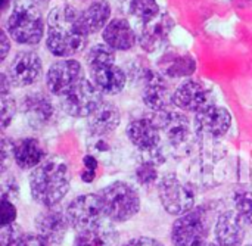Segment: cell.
<instances>
[{"label":"cell","instance_id":"22","mask_svg":"<svg viewBox=\"0 0 252 246\" xmlns=\"http://www.w3.org/2000/svg\"><path fill=\"white\" fill-rule=\"evenodd\" d=\"M105 44L114 50H130L137 43V34L124 18H115L102 31Z\"/></svg>","mask_w":252,"mask_h":246},{"label":"cell","instance_id":"1","mask_svg":"<svg viewBox=\"0 0 252 246\" xmlns=\"http://www.w3.org/2000/svg\"><path fill=\"white\" fill-rule=\"evenodd\" d=\"M80 12L68 4L53 7L47 15V50L61 59H71L83 52L87 46V35L78 24Z\"/></svg>","mask_w":252,"mask_h":246},{"label":"cell","instance_id":"21","mask_svg":"<svg viewBox=\"0 0 252 246\" xmlns=\"http://www.w3.org/2000/svg\"><path fill=\"white\" fill-rule=\"evenodd\" d=\"M47 159L43 143L34 137H24L13 145V161L21 170H34Z\"/></svg>","mask_w":252,"mask_h":246},{"label":"cell","instance_id":"17","mask_svg":"<svg viewBox=\"0 0 252 246\" xmlns=\"http://www.w3.org/2000/svg\"><path fill=\"white\" fill-rule=\"evenodd\" d=\"M35 233L43 238L49 245H59L63 242L69 221L66 214L62 213L61 208H46L41 211L34 220Z\"/></svg>","mask_w":252,"mask_h":246},{"label":"cell","instance_id":"37","mask_svg":"<svg viewBox=\"0 0 252 246\" xmlns=\"http://www.w3.org/2000/svg\"><path fill=\"white\" fill-rule=\"evenodd\" d=\"M18 246H50L43 238H40L37 233L35 235H24V238L19 241Z\"/></svg>","mask_w":252,"mask_h":246},{"label":"cell","instance_id":"20","mask_svg":"<svg viewBox=\"0 0 252 246\" xmlns=\"http://www.w3.org/2000/svg\"><path fill=\"white\" fill-rule=\"evenodd\" d=\"M154 120L159 127L161 134H164L173 146H180L189 139L190 124L185 114L177 111H165L159 112Z\"/></svg>","mask_w":252,"mask_h":246},{"label":"cell","instance_id":"3","mask_svg":"<svg viewBox=\"0 0 252 246\" xmlns=\"http://www.w3.org/2000/svg\"><path fill=\"white\" fill-rule=\"evenodd\" d=\"M115 50L108 44L93 46L86 58L92 83L103 94H118L127 83V74L115 63Z\"/></svg>","mask_w":252,"mask_h":246},{"label":"cell","instance_id":"28","mask_svg":"<svg viewBox=\"0 0 252 246\" xmlns=\"http://www.w3.org/2000/svg\"><path fill=\"white\" fill-rule=\"evenodd\" d=\"M161 161L157 159H143L139 167L136 168V179L142 186H151L157 182H159L158 176V164Z\"/></svg>","mask_w":252,"mask_h":246},{"label":"cell","instance_id":"2","mask_svg":"<svg viewBox=\"0 0 252 246\" xmlns=\"http://www.w3.org/2000/svg\"><path fill=\"white\" fill-rule=\"evenodd\" d=\"M69 186V168L61 158H47L30 174L31 196L44 208L59 205L66 196Z\"/></svg>","mask_w":252,"mask_h":246},{"label":"cell","instance_id":"33","mask_svg":"<svg viewBox=\"0 0 252 246\" xmlns=\"http://www.w3.org/2000/svg\"><path fill=\"white\" fill-rule=\"evenodd\" d=\"M19 196V184L13 176H3L1 182V198L7 201H15Z\"/></svg>","mask_w":252,"mask_h":246},{"label":"cell","instance_id":"6","mask_svg":"<svg viewBox=\"0 0 252 246\" xmlns=\"http://www.w3.org/2000/svg\"><path fill=\"white\" fill-rule=\"evenodd\" d=\"M69 226L77 232H92L100 229L105 215L99 193H86L72 199L65 211Z\"/></svg>","mask_w":252,"mask_h":246},{"label":"cell","instance_id":"13","mask_svg":"<svg viewBox=\"0 0 252 246\" xmlns=\"http://www.w3.org/2000/svg\"><path fill=\"white\" fill-rule=\"evenodd\" d=\"M173 96H174V92L170 89L162 74L146 71L143 90H142V99H143V103L149 109L158 114L170 111V108L174 105Z\"/></svg>","mask_w":252,"mask_h":246},{"label":"cell","instance_id":"5","mask_svg":"<svg viewBox=\"0 0 252 246\" xmlns=\"http://www.w3.org/2000/svg\"><path fill=\"white\" fill-rule=\"evenodd\" d=\"M105 215L114 223H126L140 211V196L137 190L126 182H114L100 192Z\"/></svg>","mask_w":252,"mask_h":246},{"label":"cell","instance_id":"41","mask_svg":"<svg viewBox=\"0 0 252 246\" xmlns=\"http://www.w3.org/2000/svg\"><path fill=\"white\" fill-rule=\"evenodd\" d=\"M245 246H252V245H245Z\"/></svg>","mask_w":252,"mask_h":246},{"label":"cell","instance_id":"11","mask_svg":"<svg viewBox=\"0 0 252 246\" xmlns=\"http://www.w3.org/2000/svg\"><path fill=\"white\" fill-rule=\"evenodd\" d=\"M7 77L13 87H28L35 84L43 75L41 58L31 50L19 52L7 66Z\"/></svg>","mask_w":252,"mask_h":246},{"label":"cell","instance_id":"26","mask_svg":"<svg viewBox=\"0 0 252 246\" xmlns=\"http://www.w3.org/2000/svg\"><path fill=\"white\" fill-rule=\"evenodd\" d=\"M128 12L131 16L139 19L142 24H146L155 19L159 12V4L157 0H130Z\"/></svg>","mask_w":252,"mask_h":246},{"label":"cell","instance_id":"18","mask_svg":"<svg viewBox=\"0 0 252 246\" xmlns=\"http://www.w3.org/2000/svg\"><path fill=\"white\" fill-rule=\"evenodd\" d=\"M127 139L143 154L152 152L161 142V131L154 118H137L128 123L126 128Z\"/></svg>","mask_w":252,"mask_h":246},{"label":"cell","instance_id":"29","mask_svg":"<svg viewBox=\"0 0 252 246\" xmlns=\"http://www.w3.org/2000/svg\"><path fill=\"white\" fill-rule=\"evenodd\" d=\"M235 208L247 226H252V192H239L235 195Z\"/></svg>","mask_w":252,"mask_h":246},{"label":"cell","instance_id":"25","mask_svg":"<svg viewBox=\"0 0 252 246\" xmlns=\"http://www.w3.org/2000/svg\"><path fill=\"white\" fill-rule=\"evenodd\" d=\"M158 66L161 69V74L171 78H183L189 77L196 69V61L189 53H177L171 52L164 55L158 61Z\"/></svg>","mask_w":252,"mask_h":246},{"label":"cell","instance_id":"35","mask_svg":"<svg viewBox=\"0 0 252 246\" xmlns=\"http://www.w3.org/2000/svg\"><path fill=\"white\" fill-rule=\"evenodd\" d=\"M13 145L10 140H7L6 137L1 139V146H0V154H1V167H3V171H4V167H6V162L9 159H13Z\"/></svg>","mask_w":252,"mask_h":246},{"label":"cell","instance_id":"34","mask_svg":"<svg viewBox=\"0 0 252 246\" xmlns=\"http://www.w3.org/2000/svg\"><path fill=\"white\" fill-rule=\"evenodd\" d=\"M83 165L84 170L81 171V180L84 183H92L96 177V170H97V158L93 155H86L83 158Z\"/></svg>","mask_w":252,"mask_h":246},{"label":"cell","instance_id":"10","mask_svg":"<svg viewBox=\"0 0 252 246\" xmlns=\"http://www.w3.org/2000/svg\"><path fill=\"white\" fill-rule=\"evenodd\" d=\"M83 78H86L84 69L78 61L59 59L49 68L46 75V86L52 94L63 97L71 93Z\"/></svg>","mask_w":252,"mask_h":246},{"label":"cell","instance_id":"36","mask_svg":"<svg viewBox=\"0 0 252 246\" xmlns=\"http://www.w3.org/2000/svg\"><path fill=\"white\" fill-rule=\"evenodd\" d=\"M123 246H164L158 239L155 238H148V236H139L130 239L126 245Z\"/></svg>","mask_w":252,"mask_h":246},{"label":"cell","instance_id":"15","mask_svg":"<svg viewBox=\"0 0 252 246\" xmlns=\"http://www.w3.org/2000/svg\"><path fill=\"white\" fill-rule=\"evenodd\" d=\"M173 102L174 106H177L179 109L196 114L214 105V96L211 90L202 83L195 80H188L174 90Z\"/></svg>","mask_w":252,"mask_h":246},{"label":"cell","instance_id":"12","mask_svg":"<svg viewBox=\"0 0 252 246\" xmlns=\"http://www.w3.org/2000/svg\"><path fill=\"white\" fill-rule=\"evenodd\" d=\"M21 112L28 125L34 130L49 127L56 120V108L44 93H30L21 102Z\"/></svg>","mask_w":252,"mask_h":246},{"label":"cell","instance_id":"31","mask_svg":"<svg viewBox=\"0 0 252 246\" xmlns=\"http://www.w3.org/2000/svg\"><path fill=\"white\" fill-rule=\"evenodd\" d=\"M22 238L24 233L16 223L10 226H4L0 230V246H18Z\"/></svg>","mask_w":252,"mask_h":246},{"label":"cell","instance_id":"19","mask_svg":"<svg viewBox=\"0 0 252 246\" xmlns=\"http://www.w3.org/2000/svg\"><path fill=\"white\" fill-rule=\"evenodd\" d=\"M247 223L235 210L224 211L219 215L214 235L217 244L221 246H241L245 233H247Z\"/></svg>","mask_w":252,"mask_h":246},{"label":"cell","instance_id":"16","mask_svg":"<svg viewBox=\"0 0 252 246\" xmlns=\"http://www.w3.org/2000/svg\"><path fill=\"white\" fill-rule=\"evenodd\" d=\"M232 125L230 112L219 105H211L195 115V130L202 137H223Z\"/></svg>","mask_w":252,"mask_h":246},{"label":"cell","instance_id":"24","mask_svg":"<svg viewBox=\"0 0 252 246\" xmlns=\"http://www.w3.org/2000/svg\"><path fill=\"white\" fill-rule=\"evenodd\" d=\"M120 123V109L111 102H103L89 118V130L96 137H106L118 128Z\"/></svg>","mask_w":252,"mask_h":246},{"label":"cell","instance_id":"9","mask_svg":"<svg viewBox=\"0 0 252 246\" xmlns=\"http://www.w3.org/2000/svg\"><path fill=\"white\" fill-rule=\"evenodd\" d=\"M103 102V93L90 78H83L71 93L62 97L61 106L69 117L90 118Z\"/></svg>","mask_w":252,"mask_h":246},{"label":"cell","instance_id":"38","mask_svg":"<svg viewBox=\"0 0 252 246\" xmlns=\"http://www.w3.org/2000/svg\"><path fill=\"white\" fill-rule=\"evenodd\" d=\"M0 43H1V49H0V61L3 62L9 53V49H10V40H9V35L4 30L0 31Z\"/></svg>","mask_w":252,"mask_h":246},{"label":"cell","instance_id":"39","mask_svg":"<svg viewBox=\"0 0 252 246\" xmlns=\"http://www.w3.org/2000/svg\"><path fill=\"white\" fill-rule=\"evenodd\" d=\"M10 90H12V83H10L7 74H1L0 75V96L10 94Z\"/></svg>","mask_w":252,"mask_h":246},{"label":"cell","instance_id":"30","mask_svg":"<svg viewBox=\"0 0 252 246\" xmlns=\"http://www.w3.org/2000/svg\"><path fill=\"white\" fill-rule=\"evenodd\" d=\"M1 99V105H0V123H1V128H7L10 125V123L15 118V114L18 111L16 102L13 99L12 94H6V96H0Z\"/></svg>","mask_w":252,"mask_h":246},{"label":"cell","instance_id":"14","mask_svg":"<svg viewBox=\"0 0 252 246\" xmlns=\"http://www.w3.org/2000/svg\"><path fill=\"white\" fill-rule=\"evenodd\" d=\"M173 28H174L173 18L168 13H159L155 19L142 24L137 32V43L148 53L158 52L168 41Z\"/></svg>","mask_w":252,"mask_h":246},{"label":"cell","instance_id":"4","mask_svg":"<svg viewBox=\"0 0 252 246\" xmlns=\"http://www.w3.org/2000/svg\"><path fill=\"white\" fill-rule=\"evenodd\" d=\"M9 37L18 44H38L44 35V18L32 0H15L7 18Z\"/></svg>","mask_w":252,"mask_h":246},{"label":"cell","instance_id":"23","mask_svg":"<svg viewBox=\"0 0 252 246\" xmlns=\"http://www.w3.org/2000/svg\"><path fill=\"white\" fill-rule=\"evenodd\" d=\"M111 6L108 0H94L92 1L84 10L80 12L78 24L81 31L89 37L99 31H103L105 27L109 24L111 18Z\"/></svg>","mask_w":252,"mask_h":246},{"label":"cell","instance_id":"7","mask_svg":"<svg viewBox=\"0 0 252 246\" xmlns=\"http://www.w3.org/2000/svg\"><path fill=\"white\" fill-rule=\"evenodd\" d=\"M158 195L162 208L171 215H183L195 207V192L188 182L176 174H165L158 182Z\"/></svg>","mask_w":252,"mask_h":246},{"label":"cell","instance_id":"27","mask_svg":"<svg viewBox=\"0 0 252 246\" xmlns=\"http://www.w3.org/2000/svg\"><path fill=\"white\" fill-rule=\"evenodd\" d=\"M112 244H114L112 235L100 229L78 233L75 239V246H112Z\"/></svg>","mask_w":252,"mask_h":246},{"label":"cell","instance_id":"32","mask_svg":"<svg viewBox=\"0 0 252 246\" xmlns=\"http://www.w3.org/2000/svg\"><path fill=\"white\" fill-rule=\"evenodd\" d=\"M16 217H18V211H16V207L13 205V202L1 198V201H0V224H1V227L15 224Z\"/></svg>","mask_w":252,"mask_h":246},{"label":"cell","instance_id":"40","mask_svg":"<svg viewBox=\"0 0 252 246\" xmlns=\"http://www.w3.org/2000/svg\"><path fill=\"white\" fill-rule=\"evenodd\" d=\"M201 246H221V245H219V244H213V242H205L204 245H201Z\"/></svg>","mask_w":252,"mask_h":246},{"label":"cell","instance_id":"8","mask_svg":"<svg viewBox=\"0 0 252 246\" xmlns=\"http://www.w3.org/2000/svg\"><path fill=\"white\" fill-rule=\"evenodd\" d=\"M210 233L208 217L202 210L180 215L171 226V242L174 246H201L205 244Z\"/></svg>","mask_w":252,"mask_h":246}]
</instances>
